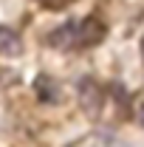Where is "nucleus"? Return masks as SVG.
Masks as SVG:
<instances>
[{
    "instance_id": "obj_6",
    "label": "nucleus",
    "mask_w": 144,
    "mask_h": 147,
    "mask_svg": "<svg viewBox=\"0 0 144 147\" xmlns=\"http://www.w3.org/2000/svg\"><path fill=\"white\" fill-rule=\"evenodd\" d=\"M110 91L116 93V102H119V105H127V102H130V99H127V91L122 85H110Z\"/></svg>"
},
{
    "instance_id": "obj_2",
    "label": "nucleus",
    "mask_w": 144,
    "mask_h": 147,
    "mask_svg": "<svg viewBox=\"0 0 144 147\" xmlns=\"http://www.w3.org/2000/svg\"><path fill=\"white\" fill-rule=\"evenodd\" d=\"M105 40V23L99 17H85L76 23V48H90Z\"/></svg>"
},
{
    "instance_id": "obj_7",
    "label": "nucleus",
    "mask_w": 144,
    "mask_h": 147,
    "mask_svg": "<svg viewBox=\"0 0 144 147\" xmlns=\"http://www.w3.org/2000/svg\"><path fill=\"white\" fill-rule=\"evenodd\" d=\"M40 3H45L48 9H62V6H65L68 0H40Z\"/></svg>"
},
{
    "instance_id": "obj_4",
    "label": "nucleus",
    "mask_w": 144,
    "mask_h": 147,
    "mask_svg": "<svg viewBox=\"0 0 144 147\" xmlns=\"http://www.w3.org/2000/svg\"><path fill=\"white\" fill-rule=\"evenodd\" d=\"M48 42H51L54 48H76V23L59 26L54 34L48 37Z\"/></svg>"
},
{
    "instance_id": "obj_5",
    "label": "nucleus",
    "mask_w": 144,
    "mask_h": 147,
    "mask_svg": "<svg viewBox=\"0 0 144 147\" xmlns=\"http://www.w3.org/2000/svg\"><path fill=\"white\" fill-rule=\"evenodd\" d=\"M34 91H37V96H40L42 102H57V99H59V88H57L48 76H40V79H37Z\"/></svg>"
},
{
    "instance_id": "obj_9",
    "label": "nucleus",
    "mask_w": 144,
    "mask_h": 147,
    "mask_svg": "<svg viewBox=\"0 0 144 147\" xmlns=\"http://www.w3.org/2000/svg\"><path fill=\"white\" fill-rule=\"evenodd\" d=\"M141 57H144V37H141Z\"/></svg>"
},
{
    "instance_id": "obj_3",
    "label": "nucleus",
    "mask_w": 144,
    "mask_h": 147,
    "mask_svg": "<svg viewBox=\"0 0 144 147\" xmlns=\"http://www.w3.org/2000/svg\"><path fill=\"white\" fill-rule=\"evenodd\" d=\"M0 54L3 57L23 54V37L14 28H9V26H0Z\"/></svg>"
},
{
    "instance_id": "obj_8",
    "label": "nucleus",
    "mask_w": 144,
    "mask_h": 147,
    "mask_svg": "<svg viewBox=\"0 0 144 147\" xmlns=\"http://www.w3.org/2000/svg\"><path fill=\"white\" fill-rule=\"evenodd\" d=\"M141 125H144V105H141Z\"/></svg>"
},
{
    "instance_id": "obj_1",
    "label": "nucleus",
    "mask_w": 144,
    "mask_h": 147,
    "mask_svg": "<svg viewBox=\"0 0 144 147\" xmlns=\"http://www.w3.org/2000/svg\"><path fill=\"white\" fill-rule=\"evenodd\" d=\"M76 93H79V108L85 110L88 116H99L102 113V105H105V91H102V85L96 82V79H82L79 85H76Z\"/></svg>"
}]
</instances>
